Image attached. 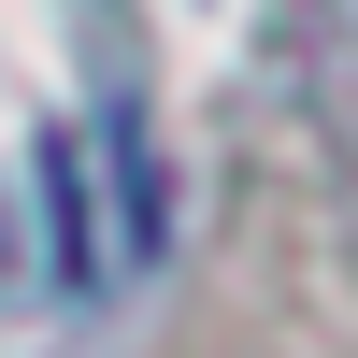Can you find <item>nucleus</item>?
Masks as SVG:
<instances>
[{
    "mask_svg": "<svg viewBox=\"0 0 358 358\" xmlns=\"http://www.w3.org/2000/svg\"><path fill=\"white\" fill-rule=\"evenodd\" d=\"M43 244H57V273H72V287H101V215H86L72 143H43Z\"/></svg>",
    "mask_w": 358,
    "mask_h": 358,
    "instance_id": "nucleus-1",
    "label": "nucleus"
}]
</instances>
